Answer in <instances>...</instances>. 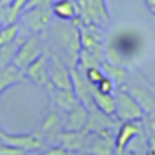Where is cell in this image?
Returning a JSON list of instances; mask_svg holds the SVG:
<instances>
[{
  "mask_svg": "<svg viewBox=\"0 0 155 155\" xmlns=\"http://www.w3.org/2000/svg\"><path fill=\"white\" fill-rule=\"evenodd\" d=\"M64 130H84L88 118V108L78 104L72 110L64 114Z\"/></svg>",
  "mask_w": 155,
  "mask_h": 155,
  "instance_id": "18",
  "label": "cell"
},
{
  "mask_svg": "<svg viewBox=\"0 0 155 155\" xmlns=\"http://www.w3.org/2000/svg\"><path fill=\"white\" fill-rule=\"evenodd\" d=\"M100 68L104 70L105 77L110 78L117 87H124V85L128 84V70H127V67H124V65H117V64H112V62L104 60L100 64Z\"/></svg>",
  "mask_w": 155,
  "mask_h": 155,
  "instance_id": "20",
  "label": "cell"
},
{
  "mask_svg": "<svg viewBox=\"0 0 155 155\" xmlns=\"http://www.w3.org/2000/svg\"><path fill=\"white\" fill-rule=\"evenodd\" d=\"M145 4H147L148 10H150L152 14H155V0H145Z\"/></svg>",
  "mask_w": 155,
  "mask_h": 155,
  "instance_id": "32",
  "label": "cell"
},
{
  "mask_svg": "<svg viewBox=\"0 0 155 155\" xmlns=\"http://www.w3.org/2000/svg\"><path fill=\"white\" fill-rule=\"evenodd\" d=\"M62 132H64V118H62V114L55 107H52L47 112L44 122H42L38 135L44 138L47 145H58Z\"/></svg>",
  "mask_w": 155,
  "mask_h": 155,
  "instance_id": "7",
  "label": "cell"
},
{
  "mask_svg": "<svg viewBox=\"0 0 155 155\" xmlns=\"http://www.w3.org/2000/svg\"><path fill=\"white\" fill-rule=\"evenodd\" d=\"M88 132L85 130H64L60 135L58 145L64 147L67 152H82L85 150Z\"/></svg>",
  "mask_w": 155,
  "mask_h": 155,
  "instance_id": "16",
  "label": "cell"
},
{
  "mask_svg": "<svg viewBox=\"0 0 155 155\" xmlns=\"http://www.w3.org/2000/svg\"><path fill=\"white\" fill-rule=\"evenodd\" d=\"M2 142L12 145V147L22 148V150H25V152L45 150V148L48 147L44 138L38 135V132H35V134H25V135H12V134H7V132H5Z\"/></svg>",
  "mask_w": 155,
  "mask_h": 155,
  "instance_id": "12",
  "label": "cell"
},
{
  "mask_svg": "<svg viewBox=\"0 0 155 155\" xmlns=\"http://www.w3.org/2000/svg\"><path fill=\"white\" fill-rule=\"evenodd\" d=\"M52 4L54 0H28L27 5H25L24 10H28V8H52Z\"/></svg>",
  "mask_w": 155,
  "mask_h": 155,
  "instance_id": "29",
  "label": "cell"
},
{
  "mask_svg": "<svg viewBox=\"0 0 155 155\" xmlns=\"http://www.w3.org/2000/svg\"><path fill=\"white\" fill-rule=\"evenodd\" d=\"M140 124L147 137H155V114H145Z\"/></svg>",
  "mask_w": 155,
  "mask_h": 155,
  "instance_id": "25",
  "label": "cell"
},
{
  "mask_svg": "<svg viewBox=\"0 0 155 155\" xmlns=\"http://www.w3.org/2000/svg\"><path fill=\"white\" fill-rule=\"evenodd\" d=\"M74 2H75V0H74Z\"/></svg>",
  "mask_w": 155,
  "mask_h": 155,
  "instance_id": "37",
  "label": "cell"
},
{
  "mask_svg": "<svg viewBox=\"0 0 155 155\" xmlns=\"http://www.w3.org/2000/svg\"><path fill=\"white\" fill-rule=\"evenodd\" d=\"M77 2V18L84 25H102L108 24V12L105 0H75Z\"/></svg>",
  "mask_w": 155,
  "mask_h": 155,
  "instance_id": "3",
  "label": "cell"
},
{
  "mask_svg": "<svg viewBox=\"0 0 155 155\" xmlns=\"http://www.w3.org/2000/svg\"><path fill=\"white\" fill-rule=\"evenodd\" d=\"M115 117L122 122H140L145 112L138 105V102L132 97V94L125 87H118L115 92Z\"/></svg>",
  "mask_w": 155,
  "mask_h": 155,
  "instance_id": "4",
  "label": "cell"
},
{
  "mask_svg": "<svg viewBox=\"0 0 155 155\" xmlns=\"http://www.w3.org/2000/svg\"><path fill=\"white\" fill-rule=\"evenodd\" d=\"M70 74H72V90H74L75 97L78 98L84 107H87L88 110L95 108L94 105V88L95 85H92L90 82L85 78V74L82 68L78 67H70Z\"/></svg>",
  "mask_w": 155,
  "mask_h": 155,
  "instance_id": "8",
  "label": "cell"
},
{
  "mask_svg": "<svg viewBox=\"0 0 155 155\" xmlns=\"http://www.w3.org/2000/svg\"><path fill=\"white\" fill-rule=\"evenodd\" d=\"M25 80H27L25 72L22 70V68H18L15 64L0 67V95L4 94L7 88H10L12 85L22 84V82H25Z\"/></svg>",
  "mask_w": 155,
  "mask_h": 155,
  "instance_id": "19",
  "label": "cell"
},
{
  "mask_svg": "<svg viewBox=\"0 0 155 155\" xmlns=\"http://www.w3.org/2000/svg\"><path fill=\"white\" fill-rule=\"evenodd\" d=\"M4 135H5V130L2 127H0V142H2V138H4Z\"/></svg>",
  "mask_w": 155,
  "mask_h": 155,
  "instance_id": "34",
  "label": "cell"
},
{
  "mask_svg": "<svg viewBox=\"0 0 155 155\" xmlns=\"http://www.w3.org/2000/svg\"><path fill=\"white\" fill-rule=\"evenodd\" d=\"M94 105L100 112L107 115H115V95L114 94H104L94 88Z\"/></svg>",
  "mask_w": 155,
  "mask_h": 155,
  "instance_id": "23",
  "label": "cell"
},
{
  "mask_svg": "<svg viewBox=\"0 0 155 155\" xmlns=\"http://www.w3.org/2000/svg\"><path fill=\"white\" fill-rule=\"evenodd\" d=\"M50 30V40L57 45L55 54L60 55L68 67H77L78 54H80V28L78 24L74 20H58L48 25Z\"/></svg>",
  "mask_w": 155,
  "mask_h": 155,
  "instance_id": "2",
  "label": "cell"
},
{
  "mask_svg": "<svg viewBox=\"0 0 155 155\" xmlns=\"http://www.w3.org/2000/svg\"><path fill=\"white\" fill-rule=\"evenodd\" d=\"M2 27H4V24H2V22H0V28H2Z\"/></svg>",
  "mask_w": 155,
  "mask_h": 155,
  "instance_id": "35",
  "label": "cell"
},
{
  "mask_svg": "<svg viewBox=\"0 0 155 155\" xmlns=\"http://www.w3.org/2000/svg\"><path fill=\"white\" fill-rule=\"evenodd\" d=\"M40 155H70V152H67L64 147H60V145H55V147L45 148V152Z\"/></svg>",
  "mask_w": 155,
  "mask_h": 155,
  "instance_id": "30",
  "label": "cell"
},
{
  "mask_svg": "<svg viewBox=\"0 0 155 155\" xmlns=\"http://www.w3.org/2000/svg\"><path fill=\"white\" fill-rule=\"evenodd\" d=\"M22 25L32 32V34H44L47 32L48 25L52 24V8H28L22 12Z\"/></svg>",
  "mask_w": 155,
  "mask_h": 155,
  "instance_id": "9",
  "label": "cell"
},
{
  "mask_svg": "<svg viewBox=\"0 0 155 155\" xmlns=\"http://www.w3.org/2000/svg\"><path fill=\"white\" fill-rule=\"evenodd\" d=\"M120 120L115 115H107L100 112L98 108H92L88 110V118L87 125L84 130L88 134H100V132H117Z\"/></svg>",
  "mask_w": 155,
  "mask_h": 155,
  "instance_id": "10",
  "label": "cell"
},
{
  "mask_svg": "<svg viewBox=\"0 0 155 155\" xmlns=\"http://www.w3.org/2000/svg\"><path fill=\"white\" fill-rule=\"evenodd\" d=\"M85 152L90 155H115V135L112 132L88 134Z\"/></svg>",
  "mask_w": 155,
  "mask_h": 155,
  "instance_id": "11",
  "label": "cell"
},
{
  "mask_svg": "<svg viewBox=\"0 0 155 155\" xmlns=\"http://www.w3.org/2000/svg\"><path fill=\"white\" fill-rule=\"evenodd\" d=\"M124 87L138 102V105L142 107V110L145 114H155V94L153 92H150L147 87H142L138 84H130V85H124Z\"/></svg>",
  "mask_w": 155,
  "mask_h": 155,
  "instance_id": "17",
  "label": "cell"
},
{
  "mask_svg": "<svg viewBox=\"0 0 155 155\" xmlns=\"http://www.w3.org/2000/svg\"><path fill=\"white\" fill-rule=\"evenodd\" d=\"M143 34L134 28H117L105 42V60L127 67L143 52Z\"/></svg>",
  "mask_w": 155,
  "mask_h": 155,
  "instance_id": "1",
  "label": "cell"
},
{
  "mask_svg": "<svg viewBox=\"0 0 155 155\" xmlns=\"http://www.w3.org/2000/svg\"><path fill=\"white\" fill-rule=\"evenodd\" d=\"M45 52L44 44H42L40 35L37 34H30L28 37H25V40L22 42L20 48H18L17 55L14 58V64L17 65L18 68L25 70L35 58H38L42 54Z\"/></svg>",
  "mask_w": 155,
  "mask_h": 155,
  "instance_id": "6",
  "label": "cell"
},
{
  "mask_svg": "<svg viewBox=\"0 0 155 155\" xmlns=\"http://www.w3.org/2000/svg\"><path fill=\"white\" fill-rule=\"evenodd\" d=\"M84 74H85V78H87L92 85H97L98 82L105 77L104 70H102L100 67H90V68H87V70H84Z\"/></svg>",
  "mask_w": 155,
  "mask_h": 155,
  "instance_id": "26",
  "label": "cell"
},
{
  "mask_svg": "<svg viewBox=\"0 0 155 155\" xmlns=\"http://www.w3.org/2000/svg\"><path fill=\"white\" fill-rule=\"evenodd\" d=\"M85 155H90V153H85Z\"/></svg>",
  "mask_w": 155,
  "mask_h": 155,
  "instance_id": "36",
  "label": "cell"
},
{
  "mask_svg": "<svg viewBox=\"0 0 155 155\" xmlns=\"http://www.w3.org/2000/svg\"><path fill=\"white\" fill-rule=\"evenodd\" d=\"M95 88H97L98 92H104V94H114L115 88H117V85H115L108 77H104L97 85H95Z\"/></svg>",
  "mask_w": 155,
  "mask_h": 155,
  "instance_id": "27",
  "label": "cell"
},
{
  "mask_svg": "<svg viewBox=\"0 0 155 155\" xmlns=\"http://www.w3.org/2000/svg\"><path fill=\"white\" fill-rule=\"evenodd\" d=\"M52 14L58 20H74L77 18V4L74 0H54L52 4Z\"/></svg>",
  "mask_w": 155,
  "mask_h": 155,
  "instance_id": "21",
  "label": "cell"
},
{
  "mask_svg": "<svg viewBox=\"0 0 155 155\" xmlns=\"http://www.w3.org/2000/svg\"><path fill=\"white\" fill-rule=\"evenodd\" d=\"M143 155H155V137H148L147 150H145Z\"/></svg>",
  "mask_w": 155,
  "mask_h": 155,
  "instance_id": "31",
  "label": "cell"
},
{
  "mask_svg": "<svg viewBox=\"0 0 155 155\" xmlns=\"http://www.w3.org/2000/svg\"><path fill=\"white\" fill-rule=\"evenodd\" d=\"M25 37H27V35L18 34L12 42H8V44H5V45L0 47V67H5V65L14 64V58H15V55H17L18 48H20L22 42L25 40Z\"/></svg>",
  "mask_w": 155,
  "mask_h": 155,
  "instance_id": "22",
  "label": "cell"
},
{
  "mask_svg": "<svg viewBox=\"0 0 155 155\" xmlns=\"http://www.w3.org/2000/svg\"><path fill=\"white\" fill-rule=\"evenodd\" d=\"M48 95H50V100H52V107H55L58 112H68L72 110L74 107H77L80 102L78 98L75 97L74 90H64V88H55L52 85L47 87Z\"/></svg>",
  "mask_w": 155,
  "mask_h": 155,
  "instance_id": "15",
  "label": "cell"
},
{
  "mask_svg": "<svg viewBox=\"0 0 155 155\" xmlns=\"http://www.w3.org/2000/svg\"><path fill=\"white\" fill-rule=\"evenodd\" d=\"M14 0H0V7H8Z\"/></svg>",
  "mask_w": 155,
  "mask_h": 155,
  "instance_id": "33",
  "label": "cell"
},
{
  "mask_svg": "<svg viewBox=\"0 0 155 155\" xmlns=\"http://www.w3.org/2000/svg\"><path fill=\"white\" fill-rule=\"evenodd\" d=\"M27 152L22 150V148L12 147V145L5 143V142H0V155H25Z\"/></svg>",
  "mask_w": 155,
  "mask_h": 155,
  "instance_id": "28",
  "label": "cell"
},
{
  "mask_svg": "<svg viewBox=\"0 0 155 155\" xmlns=\"http://www.w3.org/2000/svg\"><path fill=\"white\" fill-rule=\"evenodd\" d=\"M24 72L28 80L37 84L38 87L47 88L50 85V78H48V50H45L38 58H35Z\"/></svg>",
  "mask_w": 155,
  "mask_h": 155,
  "instance_id": "13",
  "label": "cell"
},
{
  "mask_svg": "<svg viewBox=\"0 0 155 155\" xmlns=\"http://www.w3.org/2000/svg\"><path fill=\"white\" fill-rule=\"evenodd\" d=\"M48 78L55 88L72 90V74L67 62L55 52H48Z\"/></svg>",
  "mask_w": 155,
  "mask_h": 155,
  "instance_id": "5",
  "label": "cell"
},
{
  "mask_svg": "<svg viewBox=\"0 0 155 155\" xmlns=\"http://www.w3.org/2000/svg\"><path fill=\"white\" fill-rule=\"evenodd\" d=\"M142 132L143 128L140 122H122L115 132V155H124L127 143Z\"/></svg>",
  "mask_w": 155,
  "mask_h": 155,
  "instance_id": "14",
  "label": "cell"
},
{
  "mask_svg": "<svg viewBox=\"0 0 155 155\" xmlns=\"http://www.w3.org/2000/svg\"><path fill=\"white\" fill-rule=\"evenodd\" d=\"M28 0H14L10 5H8V17H7V24H14L20 18L22 12H24L25 5H27Z\"/></svg>",
  "mask_w": 155,
  "mask_h": 155,
  "instance_id": "24",
  "label": "cell"
}]
</instances>
